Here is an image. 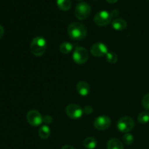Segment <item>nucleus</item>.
<instances>
[{"instance_id":"6","label":"nucleus","mask_w":149,"mask_h":149,"mask_svg":"<svg viewBox=\"0 0 149 149\" xmlns=\"http://www.w3.org/2000/svg\"><path fill=\"white\" fill-rule=\"evenodd\" d=\"M112 17L111 13L102 10L96 13L94 17V22L98 26H106L111 22Z\"/></svg>"},{"instance_id":"24","label":"nucleus","mask_w":149,"mask_h":149,"mask_svg":"<svg viewBox=\"0 0 149 149\" xmlns=\"http://www.w3.org/2000/svg\"><path fill=\"white\" fill-rule=\"evenodd\" d=\"M111 15L112 18H113V17H118V15H119V10H112V11L111 12Z\"/></svg>"},{"instance_id":"14","label":"nucleus","mask_w":149,"mask_h":149,"mask_svg":"<svg viewBox=\"0 0 149 149\" xmlns=\"http://www.w3.org/2000/svg\"><path fill=\"white\" fill-rule=\"evenodd\" d=\"M38 134H39V136L42 139L46 140L50 136L51 130L47 125H43V126H42L39 129V130H38Z\"/></svg>"},{"instance_id":"13","label":"nucleus","mask_w":149,"mask_h":149,"mask_svg":"<svg viewBox=\"0 0 149 149\" xmlns=\"http://www.w3.org/2000/svg\"><path fill=\"white\" fill-rule=\"evenodd\" d=\"M107 149H124V146L117 138H111L108 141Z\"/></svg>"},{"instance_id":"28","label":"nucleus","mask_w":149,"mask_h":149,"mask_svg":"<svg viewBox=\"0 0 149 149\" xmlns=\"http://www.w3.org/2000/svg\"><path fill=\"white\" fill-rule=\"evenodd\" d=\"M146 1H149V0H146Z\"/></svg>"},{"instance_id":"3","label":"nucleus","mask_w":149,"mask_h":149,"mask_svg":"<svg viewBox=\"0 0 149 149\" xmlns=\"http://www.w3.org/2000/svg\"><path fill=\"white\" fill-rule=\"evenodd\" d=\"M91 13V7L87 2H79L77 4L74 10V15L79 20H84L88 18Z\"/></svg>"},{"instance_id":"7","label":"nucleus","mask_w":149,"mask_h":149,"mask_svg":"<svg viewBox=\"0 0 149 149\" xmlns=\"http://www.w3.org/2000/svg\"><path fill=\"white\" fill-rule=\"evenodd\" d=\"M65 113L68 117L73 119H77L81 117L84 111L81 106H79L78 104L71 103V104L68 105L65 108Z\"/></svg>"},{"instance_id":"17","label":"nucleus","mask_w":149,"mask_h":149,"mask_svg":"<svg viewBox=\"0 0 149 149\" xmlns=\"http://www.w3.org/2000/svg\"><path fill=\"white\" fill-rule=\"evenodd\" d=\"M73 47L72 44L69 43V42H63L60 45V51L61 53L63 54H68L73 50Z\"/></svg>"},{"instance_id":"16","label":"nucleus","mask_w":149,"mask_h":149,"mask_svg":"<svg viewBox=\"0 0 149 149\" xmlns=\"http://www.w3.org/2000/svg\"><path fill=\"white\" fill-rule=\"evenodd\" d=\"M57 6L62 11H68L71 7V0H57Z\"/></svg>"},{"instance_id":"2","label":"nucleus","mask_w":149,"mask_h":149,"mask_svg":"<svg viewBox=\"0 0 149 149\" xmlns=\"http://www.w3.org/2000/svg\"><path fill=\"white\" fill-rule=\"evenodd\" d=\"M30 48L33 55L36 57L42 56L47 50L46 39L42 36H36L33 38L31 43Z\"/></svg>"},{"instance_id":"12","label":"nucleus","mask_w":149,"mask_h":149,"mask_svg":"<svg viewBox=\"0 0 149 149\" xmlns=\"http://www.w3.org/2000/svg\"><path fill=\"white\" fill-rule=\"evenodd\" d=\"M111 25L114 30L123 31L127 26V23L126 20L122 18H116L113 20Z\"/></svg>"},{"instance_id":"23","label":"nucleus","mask_w":149,"mask_h":149,"mask_svg":"<svg viewBox=\"0 0 149 149\" xmlns=\"http://www.w3.org/2000/svg\"><path fill=\"white\" fill-rule=\"evenodd\" d=\"M83 111H84V113H86V114L90 115L93 112V107H91L90 106H87L84 108V109H83Z\"/></svg>"},{"instance_id":"19","label":"nucleus","mask_w":149,"mask_h":149,"mask_svg":"<svg viewBox=\"0 0 149 149\" xmlns=\"http://www.w3.org/2000/svg\"><path fill=\"white\" fill-rule=\"evenodd\" d=\"M138 120L141 124H146L149 122V112H141L138 116Z\"/></svg>"},{"instance_id":"22","label":"nucleus","mask_w":149,"mask_h":149,"mask_svg":"<svg viewBox=\"0 0 149 149\" xmlns=\"http://www.w3.org/2000/svg\"><path fill=\"white\" fill-rule=\"evenodd\" d=\"M52 121H53V119L50 115H45L43 117V123L45 125H49V124L52 123Z\"/></svg>"},{"instance_id":"4","label":"nucleus","mask_w":149,"mask_h":149,"mask_svg":"<svg viewBox=\"0 0 149 149\" xmlns=\"http://www.w3.org/2000/svg\"><path fill=\"white\" fill-rule=\"evenodd\" d=\"M135 127V122L130 116H122L117 122V128L120 132L128 133Z\"/></svg>"},{"instance_id":"21","label":"nucleus","mask_w":149,"mask_h":149,"mask_svg":"<svg viewBox=\"0 0 149 149\" xmlns=\"http://www.w3.org/2000/svg\"><path fill=\"white\" fill-rule=\"evenodd\" d=\"M142 105L144 109L149 111V93L143 96L142 99Z\"/></svg>"},{"instance_id":"8","label":"nucleus","mask_w":149,"mask_h":149,"mask_svg":"<svg viewBox=\"0 0 149 149\" xmlns=\"http://www.w3.org/2000/svg\"><path fill=\"white\" fill-rule=\"evenodd\" d=\"M26 119L27 122L33 127H38L43 123V117L42 114L36 110L29 111L26 116Z\"/></svg>"},{"instance_id":"11","label":"nucleus","mask_w":149,"mask_h":149,"mask_svg":"<svg viewBox=\"0 0 149 149\" xmlns=\"http://www.w3.org/2000/svg\"><path fill=\"white\" fill-rule=\"evenodd\" d=\"M77 90L80 95L86 96L90 93V86L87 81H79L77 84Z\"/></svg>"},{"instance_id":"15","label":"nucleus","mask_w":149,"mask_h":149,"mask_svg":"<svg viewBox=\"0 0 149 149\" xmlns=\"http://www.w3.org/2000/svg\"><path fill=\"white\" fill-rule=\"evenodd\" d=\"M97 141L93 137H88L85 138L83 142V145L87 149H95L97 146Z\"/></svg>"},{"instance_id":"29","label":"nucleus","mask_w":149,"mask_h":149,"mask_svg":"<svg viewBox=\"0 0 149 149\" xmlns=\"http://www.w3.org/2000/svg\"><path fill=\"white\" fill-rule=\"evenodd\" d=\"M78 1H81V0H78Z\"/></svg>"},{"instance_id":"1","label":"nucleus","mask_w":149,"mask_h":149,"mask_svg":"<svg viewBox=\"0 0 149 149\" xmlns=\"http://www.w3.org/2000/svg\"><path fill=\"white\" fill-rule=\"evenodd\" d=\"M68 34L73 40H82L87 36V28L79 22H73L68 27Z\"/></svg>"},{"instance_id":"10","label":"nucleus","mask_w":149,"mask_h":149,"mask_svg":"<svg viewBox=\"0 0 149 149\" xmlns=\"http://www.w3.org/2000/svg\"><path fill=\"white\" fill-rule=\"evenodd\" d=\"M111 120L106 115H101L94 121V127L97 130H105L110 127Z\"/></svg>"},{"instance_id":"18","label":"nucleus","mask_w":149,"mask_h":149,"mask_svg":"<svg viewBox=\"0 0 149 149\" xmlns=\"http://www.w3.org/2000/svg\"><path fill=\"white\" fill-rule=\"evenodd\" d=\"M106 61L109 63L114 64L117 62L118 61V56L115 52L110 51V52H108L106 55Z\"/></svg>"},{"instance_id":"27","label":"nucleus","mask_w":149,"mask_h":149,"mask_svg":"<svg viewBox=\"0 0 149 149\" xmlns=\"http://www.w3.org/2000/svg\"><path fill=\"white\" fill-rule=\"evenodd\" d=\"M106 1L110 4H114V3H116L118 1V0H106Z\"/></svg>"},{"instance_id":"26","label":"nucleus","mask_w":149,"mask_h":149,"mask_svg":"<svg viewBox=\"0 0 149 149\" xmlns=\"http://www.w3.org/2000/svg\"><path fill=\"white\" fill-rule=\"evenodd\" d=\"M61 149H75V148H74V147L71 145H65L64 146H63Z\"/></svg>"},{"instance_id":"25","label":"nucleus","mask_w":149,"mask_h":149,"mask_svg":"<svg viewBox=\"0 0 149 149\" xmlns=\"http://www.w3.org/2000/svg\"><path fill=\"white\" fill-rule=\"evenodd\" d=\"M4 28H3L2 26L0 25V39H1V38L3 36V35H4Z\"/></svg>"},{"instance_id":"9","label":"nucleus","mask_w":149,"mask_h":149,"mask_svg":"<svg viewBox=\"0 0 149 149\" xmlns=\"http://www.w3.org/2000/svg\"><path fill=\"white\" fill-rule=\"evenodd\" d=\"M90 52L96 58H101L105 56L109 52L107 46L101 42H97L93 45L90 47Z\"/></svg>"},{"instance_id":"5","label":"nucleus","mask_w":149,"mask_h":149,"mask_svg":"<svg viewBox=\"0 0 149 149\" xmlns=\"http://www.w3.org/2000/svg\"><path fill=\"white\" fill-rule=\"evenodd\" d=\"M89 58V52L87 49L81 47H77L73 53V60L79 65L85 63Z\"/></svg>"},{"instance_id":"20","label":"nucleus","mask_w":149,"mask_h":149,"mask_svg":"<svg viewBox=\"0 0 149 149\" xmlns=\"http://www.w3.org/2000/svg\"><path fill=\"white\" fill-rule=\"evenodd\" d=\"M122 141L126 145L130 146L134 142V136L130 133H125L122 137Z\"/></svg>"}]
</instances>
